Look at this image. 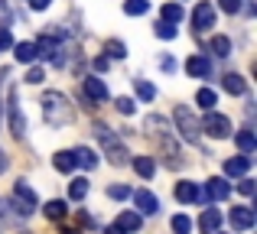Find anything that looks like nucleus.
<instances>
[{
  "instance_id": "obj_1",
  "label": "nucleus",
  "mask_w": 257,
  "mask_h": 234,
  "mask_svg": "<svg viewBox=\"0 0 257 234\" xmlns=\"http://www.w3.org/2000/svg\"><path fill=\"white\" fill-rule=\"evenodd\" d=\"M43 114L52 127H65V124H72L75 111H72L69 98H65L62 91H46L43 95Z\"/></svg>"
},
{
  "instance_id": "obj_2",
  "label": "nucleus",
  "mask_w": 257,
  "mask_h": 234,
  "mask_svg": "<svg viewBox=\"0 0 257 234\" xmlns=\"http://www.w3.org/2000/svg\"><path fill=\"white\" fill-rule=\"evenodd\" d=\"M173 117H176V130H179V137L186 140V143H199V133H202L199 117H195L192 111L186 108V104H176Z\"/></svg>"
},
{
  "instance_id": "obj_3",
  "label": "nucleus",
  "mask_w": 257,
  "mask_h": 234,
  "mask_svg": "<svg viewBox=\"0 0 257 234\" xmlns=\"http://www.w3.org/2000/svg\"><path fill=\"white\" fill-rule=\"evenodd\" d=\"M94 137L101 140V146L107 150V159H111L114 166H120V163H124V156H127V153H124V146H120V140L111 133V127L98 124V127H94Z\"/></svg>"
},
{
  "instance_id": "obj_4",
  "label": "nucleus",
  "mask_w": 257,
  "mask_h": 234,
  "mask_svg": "<svg viewBox=\"0 0 257 234\" xmlns=\"http://www.w3.org/2000/svg\"><path fill=\"white\" fill-rule=\"evenodd\" d=\"M199 127L208 133V137H215V140H225V137H231V120H228L225 114H215V111H208L205 117L199 120Z\"/></svg>"
},
{
  "instance_id": "obj_5",
  "label": "nucleus",
  "mask_w": 257,
  "mask_h": 234,
  "mask_svg": "<svg viewBox=\"0 0 257 234\" xmlns=\"http://www.w3.org/2000/svg\"><path fill=\"white\" fill-rule=\"evenodd\" d=\"M13 202H17V211L26 218V215H33V208H36V192L20 179V182L13 185Z\"/></svg>"
},
{
  "instance_id": "obj_6",
  "label": "nucleus",
  "mask_w": 257,
  "mask_h": 234,
  "mask_svg": "<svg viewBox=\"0 0 257 234\" xmlns=\"http://www.w3.org/2000/svg\"><path fill=\"white\" fill-rule=\"evenodd\" d=\"M231 195V185L225 182V179H208L205 182V192H199V202H225V198Z\"/></svg>"
},
{
  "instance_id": "obj_7",
  "label": "nucleus",
  "mask_w": 257,
  "mask_h": 234,
  "mask_svg": "<svg viewBox=\"0 0 257 234\" xmlns=\"http://www.w3.org/2000/svg\"><path fill=\"white\" fill-rule=\"evenodd\" d=\"M33 46H36V56L52 59L56 65H62V46H59V39H56V36H49V33H46V36L39 39V43H33Z\"/></svg>"
},
{
  "instance_id": "obj_8",
  "label": "nucleus",
  "mask_w": 257,
  "mask_h": 234,
  "mask_svg": "<svg viewBox=\"0 0 257 234\" xmlns=\"http://www.w3.org/2000/svg\"><path fill=\"white\" fill-rule=\"evenodd\" d=\"M228 221H231L234 231H251L254 228V208L251 205H234L231 215H228Z\"/></svg>"
},
{
  "instance_id": "obj_9",
  "label": "nucleus",
  "mask_w": 257,
  "mask_h": 234,
  "mask_svg": "<svg viewBox=\"0 0 257 234\" xmlns=\"http://www.w3.org/2000/svg\"><path fill=\"white\" fill-rule=\"evenodd\" d=\"M192 26H195L199 33H202V30H212V26H215V7L208 4V0H202V4L192 10Z\"/></svg>"
},
{
  "instance_id": "obj_10",
  "label": "nucleus",
  "mask_w": 257,
  "mask_h": 234,
  "mask_svg": "<svg viewBox=\"0 0 257 234\" xmlns=\"http://www.w3.org/2000/svg\"><path fill=\"white\" fill-rule=\"evenodd\" d=\"M134 205H137V215H157L160 211V198L153 195V192H147V189L134 192Z\"/></svg>"
},
{
  "instance_id": "obj_11",
  "label": "nucleus",
  "mask_w": 257,
  "mask_h": 234,
  "mask_svg": "<svg viewBox=\"0 0 257 234\" xmlns=\"http://www.w3.org/2000/svg\"><path fill=\"white\" fill-rule=\"evenodd\" d=\"M82 88H85V98L88 101H94V104H101V101H107V85L101 82V78H94V75H88L85 82H82Z\"/></svg>"
},
{
  "instance_id": "obj_12",
  "label": "nucleus",
  "mask_w": 257,
  "mask_h": 234,
  "mask_svg": "<svg viewBox=\"0 0 257 234\" xmlns=\"http://www.w3.org/2000/svg\"><path fill=\"white\" fill-rule=\"evenodd\" d=\"M10 130H13V137H20V140H23V133H26V117L20 114L17 88H10Z\"/></svg>"
},
{
  "instance_id": "obj_13",
  "label": "nucleus",
  "mask_w": 257,
  "mask_h": 234,
  "mask_svg": "<svg viewBox=\"0 0 257 234\" xmlns=\"http://www.w3.org/2000/svg\"><path fill=\"white\" fill-rule=\"evenodd\" d=\"M186 72L192 78H208L212 75V62H208L205 56H189L186 59Z\"/></svg>"
},
{
  "instance_id": "obj_14",
  "label": "nucleus",
  "mask_w": 257,
  "mask_h": 234,
  "mask_svg": "<svg viewBox=\"0 0 257 234\" xmlns=\"http://www.w3.org/2000/svg\"><path fill=\"white\" fill-rule=\"evenodd\" d=\"M247 169H251V156H231V159H225V172H228V176H241V179H244Z\"/></svg>"
},
{
  "instance_id": "obj_15",
  "label": "nucleus",
  "mask_w": 257,
  "mask_h": 234,
  "mask_svg": "<svg viewBox=\"0 0 257 234\" xmlns=\"http://www.w3.org/2000/svg\"><path fill=\"white\" fill-rule=\"evenodd\" d=\"M218 224H221V215L215 208H205V211H202V218H199L202 234H218Z\"/></svg>"
},
{
  "instance_id": "obj_16",
  "label": "nucleus",
  "mask_w": 257,
  "mask_h": 234,
  "mask_svg": "<svg viewBox=\"0 0 257 234\" xmlns=\"http://www.w3.org/2000/svg\"><path fill=\"white\" fill-rule=\"evenodd\" d=\"M199 185H195V182H179V185H176V198H179V202H186V205H195V202H199Z\"/></svg>"
},
{
  "instance_id": "obj_17",
  "label": "nucleus",
  "mask_w": 257,
  "mask_h": 234,
  "mask_svg": "<svg viewBox=\"0 0 257 234\" xmlns=\"http://www.w3.org/2000/svg\"><path fill=\"white\" fill-rule=\"evenodd\" d=\"M221 88H225L228 95H244V91H247V82L241 75H234V72H228V75L221 78Z\"/></svg>"
},
{
  "instance_id": "obj_18",
  "label": "nucleus",
  "mask_w": 257,
  "mask_h": 234,
  "mask_svg": "<svg viewBox=\"0 0 257 234\" xmlns=\"http://www.w3.org/2000/svg\"><path fill=\"white\" fill-rule=\"evenodd\" d=\"M13 59L23 62V65L36 62V46H33V43H13Z\"/></svg>"
},
{
  "instance_id": "obj_19",
  "label": "nucleus",
  "mask_w": 257,
  "mask_h": 234,
  "mask_svg": "<svg viewBox=\"0 0 257 234\" xmlns=\"http://www.w3.org/2000/svg\"><path fill=\"white\" fill-rule=\"evenodd\" d=\"M134 169H137L140 179H153V172H157V159H153V156H134Z\"/></svg>"
},
{
  "instance_id": "obj_20",
  "label": "nucleus",
  "mask_w": 257,
  "mask_h": 234,
  "mask_svg": "<svg viewBox=\"0 0 257 234\" xmlns=\"http://www.w3.org/2000/svg\"><path fill=\"white\" fill-rule=\"evenodd\" d=\"M114 228H117L120 234H124V231H137L140 228V215H137V211H120L117 221H114Z\"/></svg>"
},
{
  "instance_id": "obj_21",
  "label": "nucleus",
  "mask_w": 257,
  "mask_h": 234,
  "mask_svg": "<svg viewBox=\"0 0 257 234\" xmlns=\"http://www.w3.org/2000/svg\"><path fill=\"white\" fill-rule=\"evenodd\" d=\"M52 166H56L59 172H72V169H75V156H72V150H59L56 156H52Z\"/></svg>"
},
{
  "instance_id": "obj_22",
  "label": "nucleus",
  "mask_w": 257,
  "mask_h": 234,
  "mask_svg": "<svg viewBox=\"0 0 257 234\" xmlns=\"http://www.w3.org/2000/svg\"><path fill=\"white\" fill-rule=\"evenodd\" d=\"M72 156H75V163L82 166V169H94V166H98V156H94V150H88V146H78Z\"/></svg>"
},
{
  "instance_id": "obj_23",
  "label": "nucleus",
  "mask_w": 257,
  "mask_h": 234,
  "mask_svg": "<svg viewBox=\"0 0 257 234\" xmlns=\"http://www.w3.org/2000/svg\"><path fill=\"white\" fill-rule=\"evenodd\" d=\"M182 17H186V10H182V4H163V23H173L179 26Z\"/></svg>"
},
{
  "instance_id": "obj_24",
  "label": "nucleus",
  "mask_w": 257,
  "mask_h": 234,
  "mask_svg": "<svg viewBox=\"0 0 257 234\" xmlns=\"http://www.w3.org/2000/svg\"><path fill=\"white\" fill-rule=\"evenodd\" d=\"M208 49H212V56L228 59V56H231V39H228V36H212V46H208Z\"/></svg>"
},
{
  "instance_id": "obj_25",
  "label": "nucleus",
  "mask_w": 257,
  "mask_h": 234,
  "mask_svg": "<svg viewBox=\"0 0 257 234\" xmlns=\"http://www.w3.org/2000/svg\"><path fill=\"white\" fill-rule=\"evenodd\" d=\"M46 218H49V221H62V218H65V211H69V208H65V202H62V198H52V202L49 205H46Z\"/></svg>"
},
{
  "instance_id": "obj_26",
  "label": "nucleus",
  "mask_w": 257,
  "mask_h": 234,
  "mask_svg": "<svg viewBox=\"0 0 257 234\" xmlns=\"http://www.w3.org/2000/svg\"><path fill=\"white\" fill-rule=\"evenodd\" d=\"M88 195V179H82V176H75L69 182V198H75V202H82V198Z\"/></svg>"
},
{
  "instance_id": "obj_27",
  "label": "nucleus",
  "mask_w": 257,
  "mask_h": 234,
  "mask_svg": "<svg viewBox=\"0 0 257 234\" xmlns=\"http://www.w3.org/2000/svg\"><path fill=\"white\" fill-rule=\"evenodd\" d=\"M234 143L241 146V153H254L257 140H254V133H251V130H238V133H234Z\"/></svg>"
},
{
  "instance_id": "obj_28",
  "label": "nucleus",
  "mask_w": 257,
  "mask_h": 234,
  "mask_svg": "<svg viewBox=\"0 0 257 234\" xmlns=\"http://www.w3.org/2000/svg\"><path fill=\"white\" fill-rule=\"evenodd\" d=\"M147 10H150L147 0H124V13H127V17H144Z\"/></svg>"
},
{
  "instance_id": "obj_29",
  "label": "nucleus",
  "mask_w": 257,
  "mask_h": 234,
  "mask_svg": "<svg viewBox=\"0 0 257 234\" xmlns=\"http://www.w3.org/2000/svg\"><path fill=\"white\" fill-rule=\"evenodd\" d=\"M104 52H107V59H124L127 56V46L120 43V39H107V43H104Z\"/></svg>"
},
{
  "instance_id": "obj_30",
  "label": "nucleus",
  "mask_w": 257,
  "mask_h": 234,
  "mask_svg": "<svg viewBox=\"0 0 257 234\" xmlns=\"http://www.w3.org/2000/svg\"><path fill=\"white\" fill-rule=\"evenodd\" d=\"M153 33H157L160 39H166V43H170V39H176V36H179V30H176L173 23H163V20H160V23L153 26Z\"/></svg>"
},
{
  "instance_id": "obj_31",
  "label": "nucleus",
  "mask_w": 257,
  "mask_h": 234,
  "mask_svg": "<svg viewBox=\"0 0 257 234\" xmlns=\"http://www.w3.org/2000/svg\"><path fill=\"white\" fill-rule=\"evenodd\" d=\"M195 101H199V104H202L205 111H212V108H215V91H212V88H199V95H195Z\"/></svg>"
},
{
  "instance_id": "obj_32",
  "label": "nucleus",
  "mask_w": 257,
  "mask_h": 234,
  "mask_svg": "<svg viewBox=\"0 0 257 234\" xmlns=\"http://www.w3.org/2000/svg\"><path fill=\"white\" fill-rule=\"evenodd\" d=\"M173 231L176 234H189V231H192V221H189L186 215H176L173 218Z\"/></svg>"
},
{
  "instance_id": "obj_33",
  "label": "nucleus",
  "mask_w": 257,
  "mask_h": 234,
  "mask_svg": "<svg viewBox=\"0 0 257 234\" xmlns=\"http://www.w3.org/2000/svg\"><path fill=\"white\" fill-rule=\"evenodd\" d=\"M137 95L144 98V101H153V98H157V88H153L150 82H137Z\"/></svg>"
},
{
  "instance_id": "obj_34",
  "label": "nucleus",
  "mask_w": 257,
  "mask_h": 234,
  "mask_svg": "<svg viewBox=\"0 0 257 234\" xmlns=\"http://www.w3.org/2000/svg\"><path fill=\"white\" fill-rule=\"evenodd\" d=\"M10 20H13V13H10V4H7V0H0V26H10Z\"/></svg>"
},
{
  "instance_id": "obj_35",
  "label": "nucleus",
  "mask_w": 257,
  "mask_h": 234,
  "mask_svg": "<svg viewBox=\"0 0 257 234\" xmlns=\"http://www.w3.org/2000/svg\"><path fill=\"white\" fill-rule=\"evenodd\" d=\"M117 111H120V114H127V117H131L134 111H137V104H134L131 98H117Z\"/></svg>"
},
{
  "instance_id": "obj_36",
  "label": "nucleus",
  "mask_w": 257,
  "mask_h": 234,
  "mask_svg": "<svg viewBox=\"0 0 257 234\" xmlns=\"http://www.w3.org/2000/svg\"><path fill=\"white\" fill-rule=\"evenodd\" d=\"M107 195H111V198H131L134 192L127 189V185H111V189H107Z\"/></svg>"
},
{
  "instance_id": "obj_37",
  "label": "nucleus",
  "mask_w": 257,
  "mask_h": 234,
  "mask_svg": "<svg viewBox=\"0 0 257 234\" xmlns=\"http://www.w3.org/2000/svg\"><path fill=\"white\" fill-rule=\"evenodd\" d=\"M218 7H221L225 13H238V10H241V0H218Z\"/></svg>"
},
{
  "instance_id": "obj_38",
  "label": "nucleus",
  "mask_w": 257,
  "mask_h": 234,
  "mask_svg": "<svg viewBox=\"0 0 257 234\" xmlns=\"http://www.w3.org/2000/svg\"><path fill=\"white\" fill-rule=\"evenodd\" d=\"M13 46V36H10V30H4V26H0V49H10Z\"/></svg>"
},
{
  "instance_id": "obj_39",
  "label": "nucleus",
  "mask_w": 257,
  "mask_h": 234,
  "mask_svg": "<svg viewBox=\"0 0 257 234\" xmlns=\"http://www.w3.org/2000/svg\"><path fill=\"white\" fill-rule=\"evenodd\" d=\"M43 69H30V75H26V82H30V85H39V82H43Z\"/></svg>"
},
{
  "instance_id": "obj_40",
  "label": "nucleus",
  "mask_w": 257,
  "mask_h": 234,
  "mask_svg": "<svg viewBox=\"0 0 257 234\" xmlns=\"http://www.w3.org/2000/svg\"><path fill=\"white\" fill-rule=\"evenodd\" d=\"M238 189H241V195H254V182H251V179H241V185H238Z\"/></svg>"
},
{
  "instance_id": "obj_41",
  "label": "nucleus",
  "mask_w": 257,
  "mask_h": 234,
  "mask_svg": "<svg viewBox=\"0 0 257 234\" xmlns=\"http://www.w3.org/2000/svg\"><path fill=\"white\" fill-rule=\"evenodd\" d=\"M107 65H111V59H107V56H98V59H94V69H98V72H107Z\"/></svg>"
},
{
  "instance_id": "obj_42",
  "label": "nucleus",
  "mask_w": 257,
  "mask_h": 234,
  "mask_svg": "<svg viewBox=\"0 0 257 234\" xmlns=\"http://www.w3.org/2000/svg\"><path fill=\"white\" fill-rule=\"evenodd\" d=\"M49 4H52V0H30L33 10H49Z\"/></svg>"
},
{
  "instance_id": "obj_43",
  "label": "nucleus",
  "mask_w": 257,
  "mask_h": 234,
  "mask_svg": "<svg viewBox=\"0 0 257 234\" xmlns=\"http://www.w3.org/2000/svg\"><path fill=\"white\" fill-rule=\"evenodd\" d=\"M0 172H7V156L0 153Z\"/></svg>"
},
{
  "instance_id": "obj_44",
  "label": "nucleus",
  "mask_w": 257,
  "mask_h": 234,
  "mask_svg": "<svg viewBox=\"0 0 257 234\" xmlns=\"http://www.w3.org/2000/svg\"><path fill=\"white\" fill-rule=\"evenodd\" d=\"M59 234H78V231H75V228H62Z\"/></svg>"
},
{
  "instance_id": "obj_45",
  "label": "nucleus",
  "mask_w": 257,
  "mask_h": 234,
  "mask_svg": "<svg viewBox=\"0 0 257 234\" xmlns=\"http://www.w3.org/2000/svg\"><path fill=\"white\" fill-rule=\"evenodd\" d=\"M104 234H120L117 228H114V224H111V228H104Z\"/></svg>"
}]
</instances>
